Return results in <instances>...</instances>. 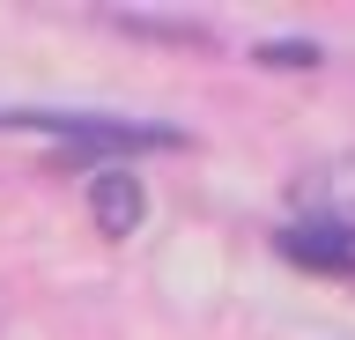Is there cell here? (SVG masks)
I'll use <instances>...</instances> for the list:
<instances>
[{"label": "cell", "instance_id": "obj_2", "mask_svg": "<svg viewBox=\"0 0 355 340\" xmlns=\"http://www.w3.org/2000/svg\"><path fill=\"white\" fill-rule=\"evenodd\" d=\"M274 251H282L288 267H304V274L355 281V229L348 222H318V215H304V222H288L282 237H274Z\"/></svg>", "mask_w": 355, "mask_h": 340}, {"label": "cell", "instance_id": "obj_1", "mask_svg": "<svg viewBox=\"0 0 355 340\" xmlns=\"http://www.w3.org/2000/svg\"><path fill=\"white\" fill-rule=\"evenodd\" d=\"M8 134H52L67 148V163L96 156H141V148H178L171 126H133V118H60V111H0Z\"/></svg>", "mask_w": 355, "mask_h": 340}, {"label": "cell", "instance_id": "obj_4", "mask_svg": "<svg viewBox=\"0 0 355 340\" xmlns=\"http://www.w3.org/2000/svg\"><path fill=\"white\" fill-rule=\"evenodd\" d=\"M259 60H274V67H318V45H266Z\"/></svg>", "mask_w": 355, "mask_h": 340}, {"label": "cell", "instance_id": "obj_3", "mask_svg": "<svg viewBox=\"0 0 355 340\" xmlns=\"http://www.w3.org/2000/svg\"><path fill=\"white\" fill-rule=\"evenodd\" d=\"M89 215H96L104 237H133V229L148 222V193H141V178H133L126 163H119V170H96V185H89Z\"/></svg>", "mask_w": 355, "mask_h": 340}]
</instances>
